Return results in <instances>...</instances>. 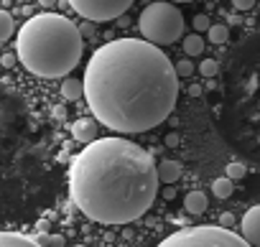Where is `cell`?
<instances>
[{
	"mask_svg": "<svg viewBox=\"0 0 260 247\" xmlns=\"http://www.w3.org/2000/svg\"><path fill=\"white\" fill-rule=\"evenodd\" d=\"M97 120H89V117H79V120H74V125H72V138L77 140V143H84V146H92L94 140H100L97 138Z\"/></svg>",
	"mask_w": 260,
	"mask_h": 247,
	"instance_id": "cell-8",
	"label": "cell"
},
{
	"mask_svg": "<svg viewBox=\"0 0 260 247\" xmlns=\"http://www.w3.org/2000/svg\"><path fill=\"white\" fill-rule=\"evenodd\" d=\"M156 247H252V244L232 229H224L219 224H209V227L179 229V232L169 234Z\"/></svg>",
	"mask_w": 260,
	"mask_h": 247,
	"instance_id": "cell-5",
	"label": "cell"
},
{
	"mask_svg": "<svg viewBox=\"0 0 260 247\" xmlns=\"http://www.w3.org/2000/svg\"><path fill=\"white\" fill-rule=\"evenodd\" d=\"M235 224V214H230V211H224L222 217H219V227H224V229H230Z\"/></svg>",
	"mask_w": 260,
	"mask_h": 247,
	"instance_id": "cell-24",
	"label": "cell"
},
{
	"mask_svg": "<svg viewBox=\"0 0 260 247\" xmlns=\"http://www.w3.org/2000/svg\"><path fill=\"white\" fill-rule=\"evenodd\" d=\"M16 33V23H13V16L11 11H0V41H11Z\"/></svg>",
	"mask_w": 260,
	"mask_h": 247,
	"instance_id": "cell-13",
	"label": "cell"
},
{
	"mask_svg": "<svg viewBox=\"0 0 260 247\" xmlns=\"http://www.w3.org/2000/svg\"><path fill=\"white\" fill-rule=\"evenodd\" d=\"M212 191H214L217 199H227V196H232V191H235V181H230L227 176H222V179H217V181L212 184Z\"/></svg>",
	"mask_w": 260,
	"mask_h": 247,
	"instance_id": "cell-15",
	"label": "cell"
},
{
	"mask_svg": "<svg viewBox=\"0 0 260 247\" xmlns=\"http://www.w3.org/2000/svg\"><path fill=\"white\" fill-rule=\"evenodd\" d=\"M0 247H41L34 237L18 234V232H3L0 234Z\"/></svg>",
	"mask_w": 260,
	"mask_h": 247,
	"instance_id": "cell-10",
	"label": "cell"
},
{
	"mask_svg": "<svg viewBox=\"0 0 260 247\" xmlns=\"http://www.w3.org/2000/svg\"><path fill=\"white\" fill-rule=\"evenodd\" d=\"M166 146H171V148L179 146V133H169V135H166Z\"/></svg>",
	"mask_w": 260,
	"mask_h": 247,
	"instance_id": "cell-26",
	"label": "cell"
},
{
	"mask_svg": "<svg viewBox=\"0 0 260 247\" xmlns=\"http://www.w3.org/2000/svg\"><path fill=\"white\" fill-rule=\"evenodd\" d=\"M74 247H87V244H74Z\"/></svg>",
	"mask_w": 260,
	"mask_h": 247,
	"instance_id": "cell-32",
	"label": "cell"
},
{
	"mask_svg": "<svg viewBox=\"0 0 260 247\" xmlns=\"http://www.w3.org/2000/svg\"><path fill=\"white\" fill-rule=\"evenodd\" d=\"M199 72H202V77L214 79V77H217V72H219V64H217L214 59H204V61L199 64Z\"/></svg>",
	"mask_w": 260,
	"mask_h": 247,
	"instance_id": "cell-19",
	"label": "cell"
},
{
	"mask_svg": "<svg viewBox=\"0 0 260 247\" xmlns=\"http://www.w3.org/2000/svg\"><path fill=\"white\" fill-rule=\"evenodd\" d=\"M39 3H41V8H54L56 0H39Z\"/></svg>",
	"mask_w": 260,
	"mask_h": 247,
	"instance_id": "cell-28",
	"label": "cell"
},
{
	"mask_svg": "<svg viewBox=\"0 0 260 247\" xmlns=\"http://www.w3.org/2000/svg\"><path fill=\"white\" fill-rule=\"evenodd\" d=\"M232 6L237 11H250V8H255V0H232Z\"/></svg>",
	"mask_w": 260,
	"mask_h": 247,
	"instance_id": "cell-23",
	"label": "cell"
},
{
	"mask_svg": "<svg viewBox=\"0 0 260 247\" xmlns=\"http://www.w3.org/2000/svg\"><path fill=\"white\" fill-rule=\"evenodd\" d=\"M169 3H191V0H169Z\"/></svg>",
	"mask_w": 260,
	"mask_h": 247,
	"instance_id": "cell-31",
	"label": "cell"
},
{
	"mask_svg": "<svg viewBox=\"0 0 260 247\" xmlns=\"http://www.w3.org/2000/svg\"><path fill=\"white\" fill-rule=\"evenodd\" d=\"M84 97L94 120L115 133L153 130L176 104V64L146 39L107 41L87 64Z\"/></svg>",
	"mask_w": 260,
	"mask_h": 247,
	"instance_id": "cell-1",
	"label": "cell"
},
{
	"mask_svg": "<svg viewBox=\"0 0 260 247\" xmlns=\"http://www.w3.org/2000/svg\"><path fill=\"white\" fill-rule=\"evenodd\" d=\"M54 117H64V107L56 104V107H54Z\"/></svg>",
	"mask_w": 260,
	"mask_h": 247,
	"instance_id": "cell-29",
	"label": "cell"
},
{
	"mask_svg": "<svg viewBox=\"0 0 260 247\" xmlns=\"http://www.w3.org/2000/svg\"><path fill=\"white\" fill-rule=\"evenodd\" d=\"M158 184L153 156L117 135L84 146L69 163V196L84 217L100 224H127L143 217Z\"/></svg>",
	"mask_w": 260,
	"mask_h": 247,
	"instance_id": "cell-2",
	"label": "cell"
},
{
	"mask_svg": "<svg viewBox=\"0 0 260 247\" xmlns=\"http://www.w3.org/2000/svg\"><path fill=\"white\" fill-rule=\"evenodd\" d=\"M240 234L252 244V247H260V204L250 206L240 222Z\"/></svg>",
	"mask_w": 260,
	"mask_h": 247,
	"instance_id": "cell-7",
	"label": "cell"
},
{
	"mask_svg": "<svg viewBox=\"0 0 260 247\" xmlns=\"http://www.w3.org/2000/svg\"><path fill=\"white\" fill-rule=\"evenodd\" d=\"M184 51H186V56H199V54L204 51V39H202L199 33L184 36Z\"/></svg>",
	"mask_w": 260,
	"mask_h": 247,
	"instance_id": "cell-14",
	"label": "cell"
},
{
	"mask_svg": "<svg viewBox=\"0 0 260 247\" xmlns=\"http://www.w3.org/2000/svg\"><path fill=\"white\" fill-rule=\"evenodd\" d=\"M16 61H18V54H11V51H6L3 56H0V64H3V69H13Z\"/></svg>",
	"mask_w": 260,
	"mask_h": 247,
	"instance_id": "cell-22",
	"label": "cell"
},
{
	"mask_svg": "<svg viewBox=\"0 0 260 247\" xmlns=\"http://www.w3.org/2000/svg\"><path fill=\"white\" fill-rule=\"evenodd\" d=\"M82 94H84V82H82V79L67 77V79L61 82V97H64V99L77 102V99H82Z\"/></svg>",
	"mask_w": 260,
	"mask_h": 247,
	"instance_id": "cell-11",
	"label": "cell"
},
{
	"mask_svg": "<svg viewBox=\"0 0 260 247\" xmlns=\"http://www.w3.org/2000/svg\"><path fill=\"white\" fill-rule=\"evenodd\" d=\"M79 31H82V36H84V39H92V36H94L92 23H82V26H79Z\"/></svg>",
	"mask_w": 260,
	"mask_h": 247,
	"instance_id": "cell-25",
	"label": "cell"
},
{
	"mask_svg": "<svg viewBox=\"0 0 260 247\" xmlns=\"http://www.w3.org/2000/svg\"><path fill=\"white\" fill-rule=\"evenodd\" d=\"M138 28H141V33L148 44L169 46V44H176L184 36V13L174 3H169V0L151 3L138 16Z\"/></svg>",
	"mask_w": 260,
	"mask_h": 247,
	"instance_id": "cell-4",
	"label": "cell"
},
{
	"mask_svg": "<svg viewBox=\"0 0 260 247\" xmlns=\"http://www.w3.org/2000/svg\"><path fill=\"white\" fill-rule=\"evenodd\" d=\"M224 176H227L230 181H240V179H245V166H242V163H237V161H232V163H227Z\"/></svg>",
	"mask_w": 260,
	"mask_h": 247,
	"instance_id": "cell-18",
	"label": "cell"
},
{
	"mask_svg": "<svg viewBox=\"0 0 260 247\" xmlns=\"http://www.w3.org/2000/svg\"><path fill=\"white\" fill-rule=\"evenodd\" d=\"M207 36H209V41H212V44H224V41L230 39V28H227L224 23H214V26L209 28V33H207Z\"/></svg>",
	"mask_w": 260,
	"mask_h": 247,
	"instance_id": "cell-16",
	"label": "cell"
},
{
	"mask_svg": "<svg viewBox=\"0 0 260 247\" xmlns=\"http://www.w3.org/2000/svg\"><path fill=\"white\" fill-rule=\"evenodd\" d=\"M191 72H194V64H191L189 59H181V61L176 64V74H179V77H191Z\"/></svg>",
	"mask_w": 260,
	"mask_h": 247,
	"instance_id": "cell-21",
	"label": "cell"
},
{
	"mask_svg": "<svg viewBox=\"0 0 260 247\" xmlns=\"http://www.w3.org/2000/svg\"><path fill=\"white\" fill-rule=\"evenodd\" d=\"M67 3L74 8V13H79L84 21H97V23H105V21H115L120 18L133 0H67Z\"/></svg>",
	"mask_w": 260,
	"mask_h": 247,
	"instance_id": "cell-6",
	"label": "cell"
},
{
	"mask_svg": "<svg viewBox=\"0 0 260 247\" xmlns=\"http://www.w3.org/2000/svg\"><path fill=\"white\" fill-rule=\"evenodd\" d=\"M16 54L36 77H67L77 69L84 54V36L69 18L59 13H39L21 26L16 36Z\"/></svg>",
	"mask_w": 260,
	"mask_h": 247,
	"instance_id": "cell-3",
	"label": "cell"
},
{
	"mask_svg": "<svg viewBox=\"0 0 260 247\" xmlns=\"http://www.w3.org/2000/svg\"><path fill=\"white\" fill-rule=\"evenodd\" d=\"M158 179H161V184H176L181 179V163H176V161H161L158 163Z\"/></svg>",
	"mask_w": 260,
	"mask_h": 247,
	"instance_id": "cell-12",
	"label": "cell"
},
{
	"mask_svg": "<svg viewBox=\"0 0 260 247\" xmlns=\"http://www.w3.org/2000/svg\"><path fill=\"white\" fill-rule=\"evenodd\" d=\"M207 206H209V201H207V196H204V191H189L186 196H184V209L189 211V214H204L207 211Z\"/></svg>",
	"mask_w": 260,
	"mask_h": 247,
	"instance_id": "cell-9",
	"label": "cell"
},
{
	"mask_svg": "<svg viewBox=\"0 0 260 247\" xmlns=\"http://www.w3.org/2000/svg\"><path fill=\"white\" fill-rule=\"evenodd\" d=\"M191 26H194L197 31H207V33H209V28H212L214 23H212V21H209V18L204 16V13H199V16H194V21H191Z\"/></svg>",
	"mask_w": 260,
	"mask_h": 247,
	"instance_id": "cell-20",
	"label": "cell"
},
{
	"mask_svg": "<svg viewBox=\"0 0 260 247\" xmlns=\"http://www.w3.org/2000/svg\"><path fill=\"white\" fill-rule=\"evenodd\" d=\"M186 92H189V97H202V87L199 84H191Z\"/></svg>",
	"mask_w": 260,
	"mask_h": 247,
	"instance_id": "cell-27",
	"label": "cell"
},
{
	"mask_svg": "<svg viewBox=\"0 0 260 247\" xmlns=\"http://www.w3.org/2000/svg\"><path fill=\"white\" fill-rule=\"evenodd\" d=\"M36 242H39L41 247H64V237H61V234H49V232H41V234L36 237Z\"/></svg>",
	"mask_w": 260,
	"mask_h": 247,
	"instance_id": "cell-17",
	"label": "cell"
},
{
	"mask_svg": "<svg viewBox=\"0 0 260 247\" xmlns=\"http://www.w3.org/2000/svg\"><path fill=\"white\" fill-rule=\"evenodd\" d=\"M164 196H166V199H174V196H176V191H174V189H166V191H164Z\"/></svg>",
	"mask_w": 260,
	"mask_h": 247,
	"instance_id": "cell-30",
	"label": "cell"
}]
</instances>
